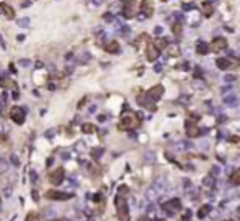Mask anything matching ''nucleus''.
<instances>
[{
  "instance_id": "nucleus-1",
  "label": "nucleus",
  "mask_w": 240,
  "mask_h": 221,
  "mask_svg": "<svg viewBox=\"0 0 240 221\" xmlns=\"http://www.w3.org/2000/svg\"><path fill=\"white\" fill-rule=\"evenodd\" d=\"M116 205H118V215L123 221H128V205H126V200L123 197H118L116 198Z\"/></svg>"
},
{
  "instance_id": "nucleus-2",
  "label": "nucleus",
  "mask_w": 240,
  "mask_h": 221,
  "mask_svg": "<svg viewBox=\"0 0 240 221\" xmlns=\"http://www.w3.org/2000/svg\"><path fill=\"white\" fill-rule=\"evenodd\" d=\"M10 115H12V120H13V121H16L18 124H21L23 121H25L26 108H23V107H13Z\"/></svg>"
},
{
  "instance_id": "nucleus-3",
  "label": "nucleus",
  "mask_w": 240,
  "mask_h": 221,
  "mask_svg": "<svg viewBox=\"0 0 240 221\" xmlns=\"http://www.w3.org/2000/svg\"><path fill=\"white\" fill-rule=\"evenodd\" d=\"M162 90H163L162 85H155V87H152V89L147 92V95H145V97H147L149 102H157L158 98L162 97Z\"/></svg>"
},
{
  "instance_id": "nucleus-4",
  "label": "nucleus",
  "mask_w": 240,
  "mask_h": 221,
  "mask_svg": "<svg viewBox=\"0 0 240 221\" xmlns=\"http://www.w3.org/2000/svg\"><path fill=\"white\" fill-rule=\"evenodd\" d=\"M163 210H167L168 215H173L176 210H180V200L178 198H172L167 203H163Z\"/></svg>"
},
{
  "instance_id": "nucleus-5",
  "label": "nucleus",
  "mask_w": 240,
  "mask_h": 221,
  "mask_svg": "<svg viewBox=\"0 0 240 221\" xmlns=\"http://www.w3.org/2000/svg\"><path fill=\"white\" fill-rule=\"evenodd\" d=\"M72 193H65V192H49L47 193V198H52V200H69L72 198Z\"/></svg>"
},
{
  "instance_id": "nucleus-6",
  "label": "nucleus",
  "mask_w": 240,
  "mask_h": 221,
  "mask_svg": "<svg viewBox=\"0 0 240 221\" xmlns=\"http://www.w3.org/2000/svg\"><path fill=\"white\" fill-rule=\"evenodd\" d=\"M137 124V121L134 120V116H123V120H121V128H126V130H129V128H134Z\"/></svg>"
},
{
  "instance_id": "nucleus-7",
  "label": "nucleus",
  "mask_w": 240,
  "mask_h": 221,
  "mask_svg": "<svg viewBox=\"0 0 240 221\" xmlns=\"http://www.w3.org/2000/svg\"><path fill=\"white\" fill-rule=\"evenodd\" d=\"M152 189H155L158 193H163V192L167 190V182H165V179H162V177L157 179L155 182L152 183Z\"/></svg>"
},
{
  "instance_id": "nucleus-8",
  "label": "nucleus",
  "mask_w": 240,
  "mask_h": 221,
  "mask_svg": "<svg viewBox=\"0 0 240 221\" xmlns=\"http://www.w3.org/2000/svg\"><path fill=\"white\" fill-rule=\"evenodd\" d=\"M64 169H57L56 170V174H52L51 175V180H52V183L54 185H60L62 183V180H64Z\"/></svg>"
},
{
  "instance_id": "nucleus-9",
  "label": "nucleus",
  "mask_w": 240,
  "mask_h": 221,
  "mask_svg": "<svg viewBox=\"0 0 240 221\" xmlns=\"http://www.w3.org/2000/svg\"><path fill=\"white\" fill-rule=\"evenodd\" d=\"M227 48V39L224 38H216L212 41V49L214 51H221V49H226Z\"/></svg>"
},
{
  "instance_id": "nucleus-10",
  "label": "nucleus",
  "mask_w": 240,
  "mask_h": 221,
  "mask_svg": "<svg viewBox=\"0 0 240 221\" xmlns=\"http://www.w3.org/2000/svg\"><path fill=\"white\" fill-rule=\"evenodd\" d=\"M224 103L229 105V107H239V98L235 93H230V95H224Z\"/></svg>"
},
{
  "instance_id": "nucleus-11",
  "label": "nucleus",
  "mask_w": 240,
  "mask_h": 221,
  "mask_svg": "<svg viewBox=\"0 0 240 221\" xmlns=\"http://www.w3.org/2000/svg\"><path fill=\"white\" fill-rule=\"evenodd\" d=\"M157 58H158V49L154 44L149 46V49H147V59L149 61H155Z\"/></svg>"
},
{
  "instance_id": "nucleus-12",
  "label": "nucleus",
  "mask_w": 240,
  "mask_h": 221,
  "mask_svg": "<svg viewBox=\"0 0 240 221\" xmlns=\"http://www.w3.org/2000/svg\"><path fill=\"white\" fill-rule=\"evenodd\" d=\"M208 51H209V46L206 44V43L199 41V43H198V46H196V52H198V54H203V56H204V54H208Z\"/></svg>"
},
{
  "instance_id": "nucleus-13",
  "label": "nucleus",
  "mask_w": 240,
  "mask_h": 221,
  "mask_svg": "<svg viewBox=\"0 0 240 221\" xmlns=\"http://www.w3.org/2000/svg\"><path fill=\"white\" fill-rule=\"evenodd\" d=\"M216 64H217V67H219V69L226 71V69H229V66H230V61H229V59H226V58H219Z\"/></svg>"
},
{
  "instance_id": "nucleus-14",
  "label": "nucleus",
  "mask_w": 240,
  "mask_h": 221,
  "mask_svg": "<svg viewBox=\"0 0 240 221\" xmlns=\"http://www.w3.org/2000/svg\"><path fill=\"white\" fill-rule=\"evenodd\" d=\"M106 51H110V52H114V54H118V52L121 51V49H119V44H118L116 41H111V43H108V44H106Z\"/></svg>"
},
{
  "instance_id": "nucleus-15",
  "label": "nucleus",
  "mask_w": 240,
  "mask_h": 221,
  "mask_svg": "<svg viewBox=\"0 0 240 221\" xmlns=\"http://www.w3.org/2000/svg\"><path fill=\"white\" fill-rule=\"evenodd\" d=\"M214 183H216V180H214V177L212 175H208L206 179H203V185H204L206 189H212Z\"/></svg>"
},
{
  "instance_id": "nucleus-16",
  "label": "nucleus",
  "mask_w": 240,
  "mask_h": 221,
  "mask_svg": "<svg viewBox=\"0 0 240 221\" xmlns=\"http://www.w3.org/2000/svg\"><path fill=\"white\" fill-rule=\"evenodd\" d=\"M203 12H204L206 17H211V15L214 13V7L211 5V3H204V5H203Z\"/></svg>"
},
{
  "instance_id": "nucleus-17",
  "label": "nucleus",
  "mask_w": 240,
  "mask_h": 221,
  "mask_svg": "<svg viewBox=\"0 0 240 221\" xmlns=\"http://www.w3.org/2000/svg\"><path fill=\"white\" fill-rule=\"evenodd\" d=\"M144 161L147 164H150V162H155V154L152 152V151H147L145 154H144Z\"/></svg>"
},
{
  "instance_id": "nucleus-18",
  "label": "nucleus",
  "mask_w": 240,
  "mask_h": 221,
  "mask_svg": "<svg viewBox=\"0 0 240 221\" xmlns=\"http://www.w3.org/2000/svg\"><path fill=\"white\" fill-rule=\"evenodd\" d=\"M167 44H168V41H167L165 38H160V39H157V43H155L154 46H155L157 49H165V48H167Z\"/></svg>"
},
{
  "instance_id": "nucleus-19",
  "label": "nucleus",
  "mask_w": 240,
  "mask_h": 221,
  "mask_svg": "<svg viewBox=\"0 0 240 221\" xmlns=\"http://www.w3.org/2000/svg\"><path fill=\"white\" fill-rule=\"evenodd\" d=\"M16 25L20 28H28L30 26V18H18L16 20Z\"/></svg>"
},
{
  "instance_id": "nucleus-20",
  "label": "nucleus",
  "mask_w": 240,
  "mask_h": 221,
  "mask_svg": "<svg viewBox=\"0 0 240 221\" xmlns=\"http://www.w3.org/2000/svg\"><path fill=\"white\" fill-rule=\"evenodd\" d=\"M142 8H144V12H145V15H150L152 13V7H150V0H145L142 3Z\"/></svg>"
},
{
  "instance_id": "nucleus-21",
  "label": "nucleus",
  "mask_w": 240,
  "mask_h": 221,
  "mask_svg": "<svg viewBox=\"0 0 240 221\" xmlns=\"http://www.w3.org/2000/svg\"><path fill=\"white\" fill-rule=\"evenodd\" d=\"M82 131H84V133H93V131H95V126L90 124V123H85V124H82Z\"/></svg>"
},
{
  "instance_id": "nucleus-22",
  "label": "nucleus",
  "mask_w": 240,
  "mask_h": 221,
  "mask_svg": "<svg viewBox=\"0 0 240 221\" xmlns=\"http://www.w3.org/2000/svg\"><path fill=\"white\" fill-rule=\"evenodd\" d=\"M157 195H158V192H157L155 189H152V187H150V189L147 190V198H149V200H154V198H157Z\"/></svg>"
},
{
  "instance_id": "nucleus-23",
  "label": "nucleus",
  "mask_w": 240,
  "mask_h": 221,
  "mask_svg": "<svg viewBox=\"0 0 240 221\" xmlns=\"http://www.w3.org/2000/svg\"><path fill=\"white\" fill-rule=\"evenodd\" d=\"M186 193H188V195H189V198H191V197H193V198H196V195H198V189H196V187H193V185H191V187H189V189H186Z\"/></svg>"
},
{
  "instance_id": "nucleus-24",
  "label": "nucleus",
  "mask_w": 240,
  "mask_h": 221,
  "mask_svg": "<svg viewBox=\"0 0 240 221\" xmlns=\"http://www.w3.org/2000/svg\"><path fill=\"white\" fill-rule=\"evenodd\" d=\"M191 87H193V89H196V90H204V89H206V85L201 84V82H198V80H195V82L191 84Z\"/></svg>"
},
{
  "instance_id": "nucleus-25",
  "label": "nucleus",
  "mask_w": 240,
  "mask_h": 221,
  "mask_svg": "<svg viewBox=\"0 0 240 221\" xmlns=\"http://www.w3.org/2000/svg\"><path fill=\"white\" fill-rule=\"evenodd\" d=\"M43 215H44L46 218H52V216H56V210H52V208H46Z\"/></svg>"
},
{
  "instance_id": "nucleus-26",
  "label": "nucleus",
  "mask_w": 240,
  "mask_h": 221,
  "mask_svg": "<svg viewBox=\"0 0 240 221\" xmlns=\"http://www.w3.org/2000/svg\"><path fill=\"white\" fill-rule=\"evenodd\" d=\"M18 66H21V67H30V66H31V61H30V59H20Z\"/></svg>"
},
{
  "instance_id": "nucleus-27",
  "label": "nucleus",
  "mask_w": 240,
  "mask_h": 221,
  "mask_svg": "<svg viewBox=\"0 0 240 221\" xmlns=\"http://www.w3.org/2000/svg\"><path fill=\"white\" fill-rule=\"evenodd\" d=\"M209 210H211V206L209 205H206V206H203L201 211H199V218H203V216H206L209 213Z\"/></svg>"
},
{
  "instance_id": "nucleus-28",
  "label": "nucleus",
  "mask_w": 240,
  "mask_h": 221,
  "mask_svg": "<svg viewBox=\"0 0 240 221\" xmlns=\"http://www.w3.org/2000/svg\"><path fill=\"white\" fill-rule=\"evenodd\" d=\"M2 195L5 197V198H10V197H12V187H5L3 192H2Z\"/></svg>"
},
{
  "instance_id": "nucleus-29",
  "label": "nucleus",
  "mask_w": 240,
  "mask_h": 221,
  "mask_svg": "<svg viewBox=\"0 0 240 221\" xmlns=\"http://www.w3.org/2000/svg\"><path fill=\"white\" fill-rule=\"evenodd\" d=\"M88 59H90V54H88V52H84V54H82V56L78 58V61H80L82 64H85V62H87Z\"/></svg>"
},
{
  "instance_id": "nucleus-30",
  "label": "nucleus",
  "mask_w": 240,
  "mask_h": 221,
  "mask_svg": "<svg viewBox=\"0 0 240 221\" xmlns=\"http://www.w3.org/2000/svg\"><path fill=\"white\" fill-rule=\"evenodd\" d=\"M230 180H232L234 185H239V183H240V174H234V175L230 177Z\"/></svg>"
},
{
  "instance_id": "nucleus-31",
  "label": "nucleus",
  "mask_w": 240,
  "mask_h": 221,
  "mask_svg": "<svg viewBox=\"0 0 240 221\" xmlns=\"http://www.w3.org/2000/svg\"><path fill=\"white\" fill-rule=\"evenodd\" d=\"M196 134H198V130L195 126H189L188 124V136H196Z\"/></svg>"
},
{
  "instance_id": "nucleus-32",
  "label": "nucleus",
  "mask_w": 240,
  "mask_h": 221,
  "mask_svg": "<svg viewBox=\"0 0 240 221\" xmlns=\"http://www.w3.org/2000/svg\"><path fill=\"white\" fill-rule=\"evenodd\" d=\"M2 8H3V10H5V12H7V15H8V17H10V18H12V17H13V10H12V8H10V7H8V5H5V3H3V5H2Z\"/></svg>"
},
{
  "instance_id": "nucleus-33",
  "label": "nucleus",
  "mask_w": 240,
  "mask_h": 221,
  "mask_svg": "<svg viewBox=\"0 0 240 221\" xmlns=\"http://www.w3.org/2000/svg\"><path fill=\"white\" fill-rule=\"evenodd\" d=\"M101 154H103V149H101V148H98V149H93V157H95V159H98V157L101 156Z\"/></svg>"
},
{
  "instance_id": "nucleus-34",
  "label": "nucleus",
  "mask_w": 240,
  "mask_h": 221,
  "mask_svg": "<svg viewBox=\"0 0 240 221\" xmlns=\"http://www.w3.org/2000/svg\"><path fill=\"white\" fill-rule=\"evenodd\" d=\"M219 174H221V169H219V167H212V169H211V175L212 177L219 175Z\"/></svg>"
},
{
  "instance_id": "nucleus-35",
  "label": "nucleus",
  "mask_w": 240,
  "mask_h": 221,
  "mask_svg": "<svg viewBox=\"0 0 240 221\" xmlns=\"http://www.w3.org/2000/svg\"><path fill=\"white\" fill-rule=\"evenodd\" d=\"M224 82H227V84L235 82V75H226V77H224Z\"/></svg>"
},
{
  "instance_id": "nucleus-36",
  "label": "nucleus",
  "mask_w": 240,
  "mask_h": 221,
  "mask_svg": "<svg viewBox=\"0 0 240 221\" xmlns=\"http://www.w3.org/2000/svg\"><path fill=\"white\" fill-rule=\"evenodd\" d=\"M10 161H12L13 165H20V161L16 159V156H12V159H10Z\"/></svg>"
},
{
  "instance_id": "nucleus-37",
  "label": "nucleus",
  "mask_w": 240,
  "mask_h": 221,
  "mask_svg": "<svg viewBox=\"0 0 240 221\" xmlns=\"http://www.w3.org/2000/svg\"><path fill=\"white\" fill-rule=\"evenodd\" d=\"M30 177H31L33 182H36V179H38V175H36V172H34V170H31V172H30Z\"/></svg>"
},
{
  "instance_id": "nucleus-38",
  "label": "nucleus",
  "mask_w": 240,
  "mask_h": 221,
  "mask_svg": "<svg viewBox=\"0 0 240 221\" xmlns=\"http://www.w3.org/2000/svg\"><path fill=\"white\" fill-rule=\"evenodd\" d=\"M154 31H155V34H162V33H163V28H162V26H157Z\"/></svg>"
},
{
  "instance_id": "nucleus-39",
  "label": "nucleus",
  "mask_w": 240,
  "mask_h": 221,
  "mask_svg": "<svg viewBox=\"0 0 240 221\" xmlns=\"http://www.w3.org/2000/svg\"><path fill=\"white\" fill-rule=\"evenodd\" d=\"M0 167L3 169L2 172H7V162H5V161H0Z\"/></svg>"
},
{
  "instance_id": "nucleus-40",
  "label": "nucleus",
  "mask_w": 240,
  "mask_h": 221,
  "mask_svg": "<svg viewBox=\"0 0 240 221\" xmlns=\"http://www.w3.org/2000/svg\"><path fill=\"white\" fill-rule=\"evenodd\" d=\"M191 8H195V5H189V3H185V5H183V10H191Z\"/></svg>"
},
{
  "instance_id": "nucleus-41",
  "label": "nucleus",
  "mask_w": 240,
  "mask_h": 221,
  "mask_svg": "<svg viewBox=\"0 0 240 221\" xmlns=\"http://www.w3.org/2000/svg\"><path fill=\"white\" fill-rule=\"evenodd\" d=\"M230 90H232L230 87H224V89H222V95H226V93H229Z\"/></svg>"
},
{
  "instance_id": "nucleus-42",
  "label": "nucleus",
  "mask_w": 240,
  "mask_h": 221,
  "mask_svg": "<svg viewBox=\"0 0 240 221\" xmlns=\"http://www.w3.org/2000/svg\"><path fill=\"white\" fill-rule=\"evenodd\" d=\"M105 20H106V21H113L114 17H113V15H105Z\"/></svg>"
},
{
  "instance_id": "nucleus-43",
  "label": "nucleus",
  "mask_w": 240,
  "mask_h": 221,
  "mask_svg": "<svg viewBox=\"0 0 240 221\" xmlns=\"http://www.w3.org/2000/svg\"><path fill=\"white\" fill-rule=\"evenodd\" d=\"M162 71V64H155V72H160Z\"/></svg>"
},
{
  "instance_id": "nucleus-44",
  "label": "nucleus",
  "mask_w": 240,
  "mask_h": 221,
  "mask_svg": "<svg viewBox=\"0 0 240 221\" xmlns=\"http://www.w3.org/2000/svg\"><path fill=\"white\" fill-rule=\"evenodd\" d=\"M180 102H183V103H188V97H180Z\"/></svg>"
},
{
  "instance_id": "nucleus-45",
  "label": "nucleus",
  "mask_w": 240,
  "mask_h": 221,
  "mask_svg": "<svg viewBox=\"0 0 240 221\" xmlns=\"http://www.w3.org/2000/svg\"><path fill=\"white\" fill-rule=\"evenodd\" d=\"M88 111H90V113H93V111H97V107H95V105H91L90 108H88Z\"/></svg>"
},
{
  "instance_id": "nucleus-46",
  "label": "nucleus",
  "mask_w": 240,
  "mask_h": 221,
  "mask_svg": "<svg viewBox=\"0 0 240 221\" xmlns=\"http://www.w3.org/2000/svg\"><path fill=\"white\" fill-rule=\"evenodd\" d=\"M105 120H106V116H105V115H100V116H98V121H105Z\"/></svg>"
},
{
  "instance_id": "nucleus-47",
  "label": "nucleus",
  "mask_w": 240,
  "mask_h": 221,
  "mask_svg": "<svg viewBox=\"0 0 240 221\" xmlns=\"http://www.w3.org/2000/svg\"><path fill=\"white\" fill-rule=\"evenodd\" d=\"M173 30H175V33H180V30H181V28H180V25H175V28H173Z\"/></svg>"
},
{
  "instance_id": "nucleus-48",
  "label": "nucleus",
  "mask_w": 240,
  "mask_h": 221,
  "mask_svg": "<svg viewBox=\"0 0 240 221\" xmlns=\"http://www.w3.org/2000/svg\"><path fill=\"white\" fill-rule=\"evenodd\" d=\"M3 111V103H0V113Z\"/></svg>"
},
{
  "instance_id": "nucleus-49",
  "label": "nucleus",
  "mask_w": 240,
  "mask_h": 221,
  "mask_svg": "<svg viewBox=\"0 0 240 221\" xmlns=\"http://www.w3.org/2000/svg\"><path fill=\"white\" fill-rule=\"evenodd\" d=\"M209 2H214V0H209Z\"/></svg>"
},
{
  "instance_id": "nucleus-50",
  "label": "nucleus",
  "mask_w": 240,
  "mask_h": 221,
  "mask_svg": "<svg viewBox=\"0 0 240 221\" xmlns=\"http://www.w3.org/2000/svg\"><path fill=\"white\" fill-rule=\"evenodd\" d=\"M0 74H2V72H0Z\"/></svg>"
}]
</instances>
